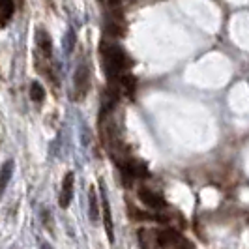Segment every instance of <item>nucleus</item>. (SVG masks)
I'll list each match as a JSON object with an SVG mask.
<instances>
[{
  "mask_svg": "<svg viewBox=\"0 0 249 249\" xmlns=\"http://www.w3.org/2000/svg\"><path fill=\"white\" fill-rule=\"evenodd\" d=\"M103 53V66L107 70L109 79L114 77H120V71L127 66V58H125V53L118 45H107Z\"/></svg>",
  "mask_w": 249,
  "mask_h": 249,
  "instance_id": "1",
  "label": "nucleus"
},
{
  "mask_svg": "<svg viewBox=\"0 0 249 249\" xmlns=\"http://www.w3.org/2000/svg\"><path fill=\"white\" fill-rule=\"evenodd\" d=\"M15 12V2L13 0H2V26H6Z\"/></svg>",
  "mask_w": 249,
  "mask_h": 249,
  "instance_id": "10",
  "label": "nucleus"
},
{
  "mask_svg": "<svg viewBox=\"0 0 249 249\" xmlns=\"http://www.w3.org/2000/svg\"><path fill=\"white\" fill-rule=\"evenodd\" d=\"M101 186V213H103V223H105V232L111 242H114V225H112V213H111V204L107 199V193H105V184L100 182Z\"/></svg>",
  "mask_w": 249,
  "mask_h": 249,
  "instance_id": "3",
  "label": "nucleus"
},
{
  "mask_svg": "<svg viewBox=\"0 0 249 249\" xmlns=\"http://www.w3.org/2000/svg\"><path fill=\"white\" fill-rule=\"evenodd\" d=\"M139 199L141 202L144 204V206H148L150 210H161L167 206V202L163 199L160 193H154V191H150V189H139Z\"/></svg>",
  "mask_w": 249,
  "mask_h": 249,
  "instance_id": "5",
  "label": "nucleus"
},
{
  "mask_svg": "<svg viewBox=\"0 0 249 249\" xmlns=\"http://www.w3.org/2000/svg\"><path fill=\"white\" fill-rule=\"evenodd\" d=\"M36 39H37V47L41 51V56H45V58L49 60L51 54H53V41H51L49 32L43 30V28H37Z\"/></svg>",
  "mask_w": 249,
  "mask_h": 249,
  "instance_id": "6",
  "label": "nucleus"
},
{
  "mask_svg": "<svg viewBox=\"0 0 249 249\" xmlns=\"http://www.w3.org/2000/svg\"><path fill=\"white\" fill-rule=\"evenodd\" d=\"M156 244H158V248H171V246H175L178 244V234H176L175 231H171V229H161L158 234H156Z\"/></svg>",
  "mask_w": 249,
  "mask_h": 249,
  "instance_id": "7",
  "label": "nucleus"
},
{
  "mask_svg": "<svg viewBox=\"0 0 249 249\" xmlns=\"http://www.w3.org/2000/svg\"><path fill=\"white\" fill-rule=\"evenodd\" d=\"M30 100L34 103H41L45 100V88L41 87L37 81H32L30 83Z\"/></svg>",
  "mask_w": 249,
  "mask_h": 249,
  "instance_id": "9",
  "label": "nucleus"
},
{
  "mask_svg": "<svg viewBox=\"0 0 249 249\" xmlns=\"http://www.w3.org/2000/svg\"><path fill=\"white\" fill-rule=\"evenodd\" d=\"M120 2H124V0H109V4H111V6H118Z\"/></svg>",
  "mask_w": 249,
  "mask_h": 249,
  "instance_id": "12",
  "label": "nucleus"
},
{
  "mask_svg": "<svg viewBox=\"0 0 249 249\" xmlns=\"http://www.w3.org/2000/svg\"><path fill=\"white\" fill-rule=\"evenodd\" d=\"M88 215H90L92 223H98V219H100V204H98V193L92 186L88 189Z\"/></svg>",
  "mask_w": 249,
  "mask_h": 249,
  "instance_id": "8",
  "label": "nucleus"
},
{
  "mask_svg": "<svg viewBox=\"0 0 249 249\" xmlns=\"http://www.w3.org/2000/svg\"><path fill=\"white\" fill-rule=\"evenodd\" d=\"M90 90V68L88 64H79L73 75V98L75 101H83Z\"/></svg>",
  "mask_w": 249,
  "mask_h": 249,
  "instance_id": "2",
  "label": "nucleus"
},
{
  "mask_svg": "<svg viewBox=\"0 0 249 249\" xmlns=\"http://www.w3.org/2000/svg\"><path fill=\"white\" fill-rule=\"evenodd\" d=\"M73 189H75V175L73 173H66L62 180V187H60V195H58V204L60 208L66 210L71 202V197H73Z\"/></svg>",
  "mask_w": 249,
  "mask_h": 249,
  "instance_id": "4",
  "label": "nucleus"
},
{
  "mask_svg": "<svg viewBox=\"0 0 249 249\" xmlns=\"http://www.w3.org/2000/svg\"><path fill=\"white\" fill-rule=\"evenodd\" d=\"M12 171H13V161H6L2 165V182H0V187L6 189L10 178H12Z\"/></svg>",
  "mask_w": 249,
  "mask_h": 249,
  "instance_id": "11",
  "label": "nucleus"
}]
</instances>
